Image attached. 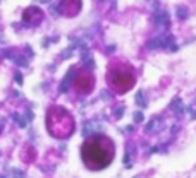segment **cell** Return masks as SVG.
Wrapping results in <instances>:
<instances>
[{
    "mask_svg": "<svg viewBox=\"0 0 196 178\" xmlns=\"http://www.w3.org/2000/svg\"><path fill=\"white\" fill-rule=\"evenodd\" d=\"M12 118H14V120H16L17 123H19V127H26V122H24V118H21L19 115H14Z\"/></svg>",
    "mask_w": 196,
    "mask_h": 178,
    "instance_id": "cell-4",
    "label": "cell"
},
{
    "mask_svg": "<svg viewBox=\"0 0 196 178\" xmlns=\"http://www.w3.org/2000/svg\"><path fill=\"white\" fill-rule=\"evenodd\" d=\"M83 157L88 164H93V168H103L110 163L112 157L101 154V144L96 141H88L83 147Z\"/></svg>",
    "mask_w": 196,
    "mask_h": 178,
    "instance_id": "cell-1",
    "label": "cell"
},
{
    "mask_svg": "<svg viewBox=\"0 0 196 178\" xmlns=\"http://www.w3.org/2000/svg\"><path fill=\"white\" fill-rule=\"evenodd\" d=\"M114 82H115V86H119V91H126L127 87L133 86L134 79H133V75H129V74L119 72L115 77H114Z\"/></svg>",
    "mask_w": 196,
    "mask_h": 178,
    "instance_id": "cell-2",
    "label": "cell"
},
{
    "mask_svg": "<svg viewBox=\"0 0 196 178\" xmlns=\"http://www.w3.org/2000/svg\"><path fill=\"white\" fill-rule=\"evenodd\" d=\"M24 175H22V171H19V170H14V173H12V178H22Z\"/></svg>",
    "mask_w": 196,
    "mask_h": 178,
    "instance_id": "cell-6",
    "label": "cell"
},
{
    "mask_svg": "<svg viewBox=\"0 0 196 178\" xmlns=\"http://www.w3.org/2000/svg\"><path fill=\"white\" fill-rule=\"evenodd\" d=\"M186 14H188V12H186L184 7H179V9H177V16H179V19H184Z\"/></svg>",
    "mask_w": 196,
    "mask_h": 178,
    "instance_id": "cell-5",
    "label": "cell"
},
{
    "mask_svg": "<svg viewBox=\"0 0 196 178\" xmlns=\"http://www.w3.org/2000/svg\"><path fill=\"white\" fill-rule=\"evenodd\" d=\"M141 118H143V115H141V113H136V115H134V120H136V122H139Z\"/></svg>",
    "mask_w": 196,
    "mask_h": 178,
    "instance_id": "cell-8",
    "label": "cell"
},
{
    "mask_svg": "<svg viewBox=\"0 0 196 178\" xmlns=\"http://www.w3.org/2000/svg\"><path fill=\"white\" fill-rule=\"evenodd\" d=\"M138 103L139 105H143V94H141V93H138Z\"/></svg>",
    "mask_w": 196,
    "mask_h": 178,
    "instance_id": "cell-7",
    "label": "cell"
},
{
    "mask_svg": "<svg viewBox=\"0 0 196 178\" xmlns=\"http://www.w3.org/2000/svg\"><path fill=\"white\" fill-rule=\"evenodd\" d=\"M167 21H169V17H167V14H164V12H162V14H157V22H158V24H167Z\"/></svg>",
    "mask_w": 196,
    "mask_h": 178,
    "instance_id": "cell-3",
    "label": "cell"
}]
</instances>
